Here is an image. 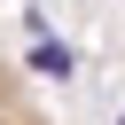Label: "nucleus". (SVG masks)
Wrapping results in <instances>:
<instances>
[{
	"mask_svg": "<svg viewBox=\"0 0 125 125\" xmlns=\"http://www.w3.org/2000/svg\"><path fill=\"white\" fill-rule=\"evenodd\" d=\"M0 125H47V117H31V102H23V94L0 78Z\"/></svg>",
	"mask_w": 125,
	"mask_h": 125,
	"instance_id": "obj_1",
	"label": "nucleus"
}]
</instances>
